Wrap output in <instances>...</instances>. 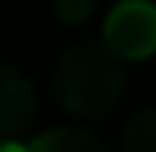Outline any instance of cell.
Returning <instances> with one entry per match:
<instances>
[{
	"instance_id": "3957f363",
	"label": "cell",
	"mask_w": 156,
	"mask_h": 152,
	"mask_svg": "<svg viewBox=\"0 0 156 152\" xmlns=\"http://www.w3.org/2000/svg\"><path fill=\"white\" fill-rule=\"evenodd\" d=\"M35 86L14 66H0V145L14 142L35 118Z\"/></svg>"
},
{
	"instance_id": "6da1fadb",
	"label": "cell",
	"mask_w": 156,
	"mask_h": 152,
	"mask_svg": "<svg viewBox=\"0 0 156 152\" xmlns=\"http://www.w3.org/2000/svg\"><path fill=\"white\" fill-rule=\"evenodd\" d=\"M59 104L80 118H101L118 104L125 90V69L104 42H76L59 56L52 73Z\"/></svg>"
},
{
	"instance_id": "277c9868",
	"label": "cell",
	"mask_w": 156,
	"mask_h": 152,
	"mask_svg": "<svg viewBox=\"0 0 156 152\" xmlns=\"http://www.w3.org/2000/svg\"><path fill=\"white\" fill-rule=\"evenodd\" d=\"M28 152H111V149H108L94 131L62 124V128H49L45 135H38L28 145Z\"/></svg>"
},
{
	"instance_id": "5b68a950",
	"label": "cell",
	"mask_w": 156,
	"mask_h": 152,
	"mask_svg": "<svg viewBox=\"0 0 156 152\" xmlns=\"http://www.w3.org/2000/svg\"><path fill=\"white\" fill-rule=\"evenodd\" d=\"M118 152H156V107L139 111L122 131V149Z\"/></svg>"
},
{
	"instance_id": "8992f818",
	"label": "cell",
	"mask_w": 156,
	"mask_h": 152,
	"mask_svg": "<svg viewBox=\"0 0 156 152\" xmlns=\"http://www.w3.org/2000/svg\"><path fill=\"white\" fill-rule=\"evenodd\" d=\"M97 0H56V14L62 24H83L90 14H94Z\"/></svg>"
},
{
	"instance_id": "7a4b0ae2",
	"label": "cell",
	"mask_w": 156,
	"mask_h": 152,
	"mask_svg": "<svg viewBox=\"0 0 156 152\" xmlns=\"http://www.w3.org/2000/svg\"><path fill=\"white\" fill-rule=\"evenodd\" d=\"M104 49L118 62H139L156 52V4L122 0L104 17Z\"/></svg>"
},
{
	"instance_id": "52a82bcc",
	"label": "cell",
	"mask_w": 156,
	"mask_h": 152,
	"mask_svg": "<svg viewBox=\"0 0 156 152\" xmlns=\"http://www.w3.org/2000/svg\"><path fill=\"white\" fill-rule=\"evenodd\" d=\"M0 152H28V145H17V142H4Z\"/></svg>"
}]
</instances>
